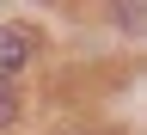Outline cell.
<instances>
[{
	"label": "cell",
	"instance_id": "cell-1",
	"mask_svg": "<svg viewBox=\"0 0 147 135\" xmlns=\"http://www.w3.org/2000/svg\"><path fill=\"white\" fill-rule=\"evenodd\" d=\"M31 31H18V25H0V80H6V74H18V68H25L31 62Z\"/></svg>",
	"mask_w": 147,
	"mask_h": 135
},
{
	"label": "cell",
	"instance_id": "cell-2",
	"mask_svg": "<svg viewBox=\"0 0 147 135\" xmlns=\"http://www.w3.org/2000/svg\"><path fill=\"white\" fill-rule=\"evenodd\" d=\"M12 117H18V98H12V86H6V80H0V129H6Z\"/></svg>",
	"mask_w": 147,
	"mask_h": 135
}]
</instances>
